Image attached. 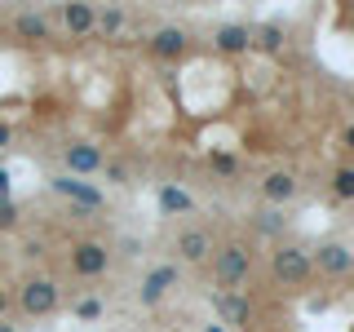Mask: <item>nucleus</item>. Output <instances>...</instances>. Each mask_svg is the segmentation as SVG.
Segmentation results:
<instances>
[{"label":"nucleus","instance_id":"13","mask_svg":"<svg viewBox=\"0 0 354 332\" xmlns=\"http://www.w3.org/2000/svg\"><path fill=\"white\" fill-rule=\"evenodd\" d=\"M120 22H124V18H120V14H102V27H106V31H115Z\"/></svg>","mask_w":354,"mask_h":332},{"label":"nucleus","instance_id":"3","mask_svg":"<svg viewBox=\"0 0 354 332\" xmlns=\"http://www.w3.org/2000/svg\"><path fill=\"white\" fill-rule=\"evenodd\" d=\"M53 186H58L62 195H71V199H80V204H88V208H97V204H102V195H97L93 186H84L80 177H58Z\"/></svg>","mask_w":354,"mask_h":332},{"label":"nucleus","instance_id":"8","mask_svg":"<svg viewBox=\"0 0 354 332\" xmlns=\"http://www.w3.org/2000/svg\"><path fill=\"white\" fill-rule=\"evenodd\" d=\"M155 49H160V53H177V49H182V31H160V36H155Z\"/></svg>","mask_w":354,"mask_h":332},{"label":"nucleus","instance_id":"6","mask_svg":"<svg viewBox=\"0 0 354 332\" xmlns=\"http://www.w3.org/2000/svg\"><path fill=\"white\" fill-rule=\"evenodd\" d=\"M18 36H27V40H44V36H49V27H44V18H40V14H22V18H18Z\"/></svg>","mask_w":354,"mask_h":332},{"label":"nucleus","instance_id":"10","mask_svg":"<svg viewBox=\"0 0 354 332\" xmlns=\"http://www.w3.org/2000/svg\"><path fill=\"white\" fill-rule=\"evenodd\" d=\"M14 204H9V195H0V230H5V226H14Z\"/></svg>","mask_w":354,"mask_h":332},{"label":"nucleus","instance_id":"14","mask_svg":"<svg viewBox=\"0 0 354 332\" xmlns=\"http://www.w3.org/2000/svg\"><path fill=\"white\" fill-rule=\"evenodd\" d=\"M5 310H9V293H5V288H0V315H5Z\"/></svg>","mask_w":354,"mask_h":332},{"label":"nucleus","instance_id":"4","mask_svg":"<svg viewBox=\"0 0 354 332\" xmlns=\"http://www.w3.org/2000/svg\"><path fill=\"white\" fill-rule=\"evenodd\" d=\"M66 164H71L75 173H93L97 164H102V155H97V147H71L66 151Z\"/></svg>","mask_w":354,"mask_h":332},{"label":"nucleus","instance_id":"12","mask_svg":"<svg viewBox=\"0 0 354 332\" xmlns=\"http://www.w3.org/2000/svg\"><path fill=\"white\" fill-rule=\"evenodd\" d=\"M97 310H102V306H97V302H80V319H93Z\"/></svg>","mask_w":354,"mask_h":332},{"label":"nucleus","instance_id":"7","mask_svg":"<svg viewBox=\"0 0 354 332\" xmlns=\"http://www.w3.org/2000/svg\"><path fill=\"white\" fill-rule=\"evenodd\" d=\"M169 284H173V270H155L151 279H147V293H142V297H147V302H155V297H160Z\"/></svg>","mask_w":354,"mask_h":332},{"label":"nucleus","instance_id":"1","mask_svg":"<svg viewBox=\"0 0 354 332\" xmlns=\"http://www.w3.org/2000/svg\"><path fill=\"white\" fill-rule=\"evenodd\" d=\"M53 306H58V284L31 279L27 288H22V310H27V315H49Z\"/></svg>","mask_w":354,"mask_h":332},{"label":"nucleus","instance_id":"15","mask_svg":"<svg viewBox=\"0 0 354 332\" xmlns=\"http://www.w3.org/2000/svg\"><path fill=\"white\" fill-rule=\"evenodd\" d=\"M0 147H9V124H0Z\"/></svg>","mask_w":354,"mask_h":332},{"label":"nucleus","instance_id":"5","mask_svg":"<svg viewBox=\"0 0 354 332\" xmlns=\"http://www.w3.org/2000/svg\"><path fill=\"white\" fill-rule=\"evenodd\" d=\"M62 18H66V27H71V31H93V22H97V14L88 5H66Z\"/></svg>","mask_w":354,"mask_h":332},{"label":"nucleus","instance_id":"9","mask_svg":"<svg viewBox=\"0 0 354 332\" xmlns=\"http://www.w3.org/2000/svg\"><path fill=\"white\" fill-rule=\"evenodd\" d=\"M204 248H208L204 235H182V252H186V257H204Z\"/></svg>","mask_w":354,"mask_h":332},{"label":"nucleus","instance_id":"11","mask_svg":"<svg viewBox=\"0 0 354 332\" xmlns=\"http://www.w3.org/2000/svg\"><path fill=\"white\" fill-rule=\"evenodd\" d=\"M164 208H186V195H177V191H164Z\"/></svg>","mask_w":354,"mask_h":332},{"label":"nucleus","instance_id":"2","mask_svg":"<svg viewBox=\"0 0 354 332\" xmlns=\"http://www.w3.org/2000/svg\"><path fill=\"white\" fill-rule=\"evenodd\" d=\"M71 261H75V270H80V275H102L106 270V248H97V243H80Z\"/></svg>","mask_w":354,"mask_h":332},{"label":"nucleus","instance_id":"16","mask_svg":"<svg viewBox=\"0 0 354 332\" xmlns=\"http://www.w3.org/2000/svg\"><path fill=\"white\" fill-rule=\"evenodd\" d=\"M0 332H14V328H0Z\"/></svg>","mask_w":354,"mask_h":332}]
</instances>
